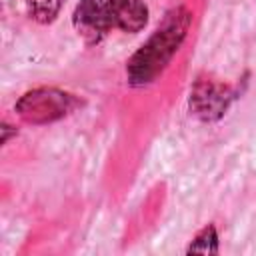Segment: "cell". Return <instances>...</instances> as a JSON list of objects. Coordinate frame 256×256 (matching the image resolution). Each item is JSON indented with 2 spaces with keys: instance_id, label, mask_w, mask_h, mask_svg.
<instances>
[{
  "instance_id": "obj_1",
  "label": "cell",
  "mask_w": 256,
  "mask_h": 256,
  "mask_svg": "<svg viewBox=\"0 0 256 256\" xmlns=\"http://www.w3.org/2000/svg\"><path fill=\"white\" fill-rule=\"evenodd\" d=\"M122 0H80L74 12V26L86 42H98L106 30L116 24V12Z\"/></svg>"
},
{
  "instance_id": "obj_2",
  "label": "cell",
  "mask_w": 256,
  "mask_h": 256,
  "mask_svg": "<svg viewBox=\"0 0 256 256\" xmlns=\"http://www.w3.org/2000/svg\"><path fill=\"white\" fill-rule=\"evenodd\" d=\"M148 18V8L142 0H122L116 12V26L124 32H138Z\"/></svg>"
},
{
  "instance_id": "obj_3",
  "label": "cell",
  "mask_w": 256,
  "mask_h": 256,
  "mask_svg": "<svg viewBox=\"0 0 256 256\" xmlns=\"http://www.w3.org/2000/svg\"><path fill=\"white\" fill-rule=\"evenodd\" d=\"M64 0H26L28 4V12L36 22H52L60 10Z\"/></svg>"
},
{
  "instance_id": "obj_4",
  "label": "cell",
  "mask_w": 256,
  "mask_h": 256,
  "mask_svg": "<svg viewBox=\"0 0 256 256\" xmlns=\"http://www.w3.org/2000/svg\"><path fill=\"white\" fill-rule=\"evenodd\" d=\"M188 252H202V254H208V252H216V232L214 228H206L198 238L196 242L188 248Z\"/></svg>"
}]
</instances>
